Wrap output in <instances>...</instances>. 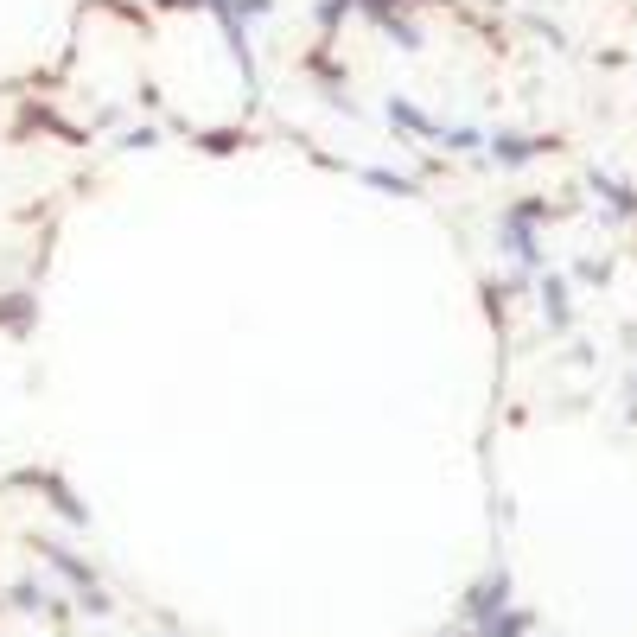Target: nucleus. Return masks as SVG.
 Returning a JSON list of instances; mask_svg holds the SVG:
<instances>
[{
  "mask_svg": "<svg viewBox=\"0 0 637 637\" xmlns=\"http://www.w3.org/2000/svg\"><path fill=\"white\" fill-rule=\"evenodd\" d=\"M370 185H383V192H415V179H395V172H364Z\"/></svg>",
  "mask_w": 637,
  "mask_h": 637,
  "instance_id": "0eeeda50",
  "label": "nucleus"
},
{
  "mask_svg": "<svg viewBox=\"0 0 637 637\" xmlns=\"http://www.w3.org/2000/svg\"><path fill=\"white\" fill-rule=\"evenodd\" d=\"M389 122H395V128H408V134H421V141H440V128L427 122V115H421L408 96H389Z\"/></svg>",
  "mask_w": 637,
  "mask_h": 637,
  "instance_id": "f03ea898",
  "label": "nucleus"
},
{
  "mask_svg": "<svg viewBox=\"0 0 637 637\" xmlns=\"http://www.w3.org/2000/svg\"><path fill=\"white\" fill-rule=\"evenodd\" d=\"M542 217V204H516V211H504V249L516 255V262H536V230H529V223Z\"/></svg>",
  "mask_w": 637,
  "mask_h": 637,
  "instance_id": "f257e3e1",
  "label": "nucleus"
},
{
  "mask_svg": "<svg viewBox=\"0 0 637 637\" xmlns=\"http://www.w3.org/2000/svg\"><path fill=\"white\" fill-rule=\"evenodd\" d=\"M593 192H606L618 217H631V211H637V198H631V192H625V185H618V179H606V172H593Z\"/></svg>",
  "mask_w": 637,
  "mask_h": 637,
  "instance_id": "20e7f679",
  "label": "nucleus"
},
{
  "mask_svg": "<svg viewBox=\"0 0 637 637\" xmlns=\"http://www.w3.org/2000/svg\"><path fill=\"white\" fill-rule=\"evenodd\" d=\"M26 313H32V300L20 294V300H7V306H0V325H26Z\"/></svg>",
  "mask_w": 637,
  "mask_h": 637,
  "instance_id": "423d86ee",
  "label": "nucleus"
},
{
  "mask_svg": "<svg viewBox=\"0 0 637 637\" xmlns=\"http://www.w3.org/2000/svg\"><path fill=\"white\" fill-rule=\"evenodd\" d=\"M542 306H548V319H555V325H567V300H561V281H548V287H542Z\"/></svg>",
  "mask_w": 637,
  "mask_h": 637,
  "instance_id": "39448f33",
  "label": "nucleus"
},
{
  "mask_svg": "<svg viewBox=\"0 0 637 637\" xmlns=\"http://www.w3.org/2000/svg\"><path fill=\"white\" fill-rule=\"evenodd\" d=\"M542 147H548V141H529V134H497V141H491V153H497L504 166H523V160H536Z\"/></svg>",
  "mask_w": 637,
  "mask_h": 637,
  "instance_id": "7ed1b4c3",
  "label": "nucleus"
}]
</instances>
